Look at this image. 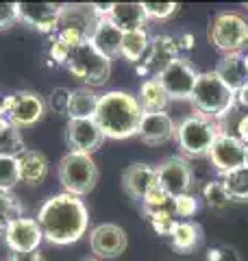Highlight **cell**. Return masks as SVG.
Segmentation results:
<instances>
[{
  "instance_id": "6da1fadb",
  "label": "cell",
  "mask_w": 248,
  "mask_h": 261,
  "mask_svg": "<svg viewBox=\"0 0 248 261\" xmlns=\"http://www.w3.org/2000/svg\"><path fill=\"white\" fill-rule=\"evenodd\" d=\"M37 224L44 240L57 246H68L79 242L87 233L89 211L79 196L55 194L37 211Z\"/></svg>"
},
{
  "instance_id": "7a4b0ae2",
  "label": "cell",
  "mask_w": 248,
  "mask_h": 261,
  "mask_svg": "<svg viewBox=\"0 0 248 261\" xmlns=\"http://www.w3.org/2000/svg\"><path fill=\"white\" fill-rule=\"evenodd\" d=\"M142 116L144 111L139 107L137 96L122 92V89H111V92L101 96L94 120L105 137L129 140V137L137 135Z\"/></svg>"
},
{
  "instance_id": "3957f363",
  "label": "cell",
  "mask_w": 248,
  "mask_h": 261,
  "mask_svg": "<svg viewBox=\"0 0 248 261\" xmlns=\"http://www.w3.org/2000/svg\"><path fill=\"white\" fill-rule=\"evenodd\" d=\"M192 105L198 111V116L222 120L227 113L235 107V94L218 79L216 72H203L196 79L194 92H192Z\"/></svg>"
},
{
  "instance_id": "277c9868",
  "label": "cell",
  "mask_w": 248,
  "mask_h": 261,
  "mask_svg": "<svg viewBox=\"0 0 248 261\" xmlns=\"http://www.w3.org/2000/svg\"><path fill=\"white\" fill-rule=\"evenodd\" d=\"M222 130L225 128H222L220 122L196 113V116H187L181 120L175 137L183 154H187V157H205V154H209L211 144L216 142V137Z\"/></svg>"
},
{
  "instance_id": "5b68a950",
  "label": "cell",
  "mask_w": 248,
  "mask_h": 261,
  "mask_svg": "<svg viewBox=\"0 0 248 261\" xmlns=\"http://www.w3.org/2000/svg\"><path fill=\"white\" fill-rule=\"evenodd\" d=\"M68 72L79 79L83 87H101L109 81L111 74V59H107L103 53H98L92 42H83L77 48H72L70 59L65 63Z\"/></svg>"
},
{
  "instance_id": "8992f818",
  "label": "cell",
  "mask_w": 248,
  "mask_h": 261,
  "mask_svg": "<svg viewBox=\"0 0 248 261\" xmlns=\"http://www.w3.org/2000/svg\"><path fill=\"white\" fill-rule=\"evenodd\" d=\"M59 181L65 194L85 196L98 183V166L92 154L83 152H68L59 161Z\"/></svg>"
},
{
  "instance_id": "52a82bcc",
  "label": "cell",
  "mask_w": 248,
  "mask_h": 261,
  "mask_svg": "<svg viewBox=\"0 0 248 261\" xmlns=\"http://www.w3.org/2000/svg\"><path fill=\"white\" fill-rule=\"evenodd\" d=\"M209 42L225 55H235L248 44V20L235 11L218 13L207 31Z\"/></svg>"
},
{
  "instance_id": "ba28073f",
  "label": "cell",
  "mask_w": 248,
  "mask_h": 261,
  "mask_svg": "<svg viewBox=\"0 0 248 261\" xmlns=\"http://www.w3.org/2000/svg\"><path fill=\"white\" fill-rule=\"evenodd\" d=\"M0 113L9 118L15 128H29L44 118L46 100L35 92H15L0 100Z\"/></svg>"
},
{
  "instance_id": "9c48e42d",
  "label": "cell",
  "mask_w": 248,
  "mask_h": 261,
  "mask_svg": "<svg viewBox=\"0 0 248 261\" xmlns=\"http://www.w3.org/2000/svg\"><path fill=\"white\" fill-rule=\"evenodd\" d=\"M177 59H181V55L175 42V35H155L151 37V44H148V50L144 55L142 63H137V74L148 79L159 76Z\"/></svg>"
},
{
  "instance_id": "30bf717a",
  "label": "cell",
  "mask_w": 248,
  "mask_h": 261,
  "mask_svg": "<svg viewBox=\"0 0 248 261\" xmlns=\"http://www.w3.org/2000/svg\"><path fill=\"white\" fill-rule=\"evenodd\" d=\"M209 161L211 166L218 170V172L225 176V174H231L235 172V170L244 168V161H246V144H242L237 140L235 135L227 133V130H222V133L216 137V142L211 144L209 148Z\"/></svg>"
},
{
  "instance_id": "8fae6325",
  "label": "cell",
  "mask_w": 248,
  "mask_h": 261,
  "mask_svg": "<svg viewBox=\"0 0 248 261\" xmlns=\"http://www.w3.org/2000/svg\"><path fill=\"white\" fill-rule=\"evenodd\" d=\"M157 79L161 81L170 100H189L194 92V85H196V79H198V72L187 59L181 57L175 63H170Z\"/></svg>"
},
{
  "instance_id": "7c38bea8",
  "label": "cell",
  "mask_w": 248,
  "mask_h": 261,
  "mask_svg": "<svg viewBox=\"0 0 248 261\" xmlns=\"http://www.w3.org/2000/svg\"><path fill=\"white\" fill-rule=\"evenodd\" d=\"M157 170V183H159L170 198L179 194H187L194 185V172L192 166L183 157H168L159 163Z\"/></svg>"
},
{
  "instance_id": "4fadbf2b",
  "label": "cell",
  "mask_w": 248,
  "mask_h": 261,
  "mask_svg": "<svg viewBox=\"0 0 248 261\" xmlns=\"http://www.w3.org/2000/svg\"><path fill=\"white\" fill-rule=\"evenodd\" d=\"M127 233L124 228L111 222H103L89 233V248L96 259H118L127 250Z\"/></svg>"
},
{
  "instance_id": "5bb4252c",
  "label": "cell",
  "mask_w": 248,
  "mask_h": 261,
  "mask_svg": "<svg viewBox=\"0 0 248 261\" xmlns=\"http://www.w3.org/2000/svg\"><path fill=\"white\" fill-rule=\"evenodd\" d=\"M65 142L70 146V152L92 154L103 146L105 135L94 118L87 120H70L65 126Z\"/></svg>"
},
{
  "instance_id": "9a60e30c",
  "label": "cell",
  "mask_w": 248,
  "mask_h": 261,
  "mask_svg": "<svg viewBox=\"0 0 248 261\" xmlns=\"http://www.w3.org/2000/svg\"><path fill=\"white\" fill-rule=\"evenodd\" d=\"M65 5L55 3H15L18 18L39 33H55L59 27L61 13Z\"/></svg>"
},
{
  "instance_id": "2e32d148",
  "label": "cell",
  "mask_w": 248,
  "mask_h": 261,
  "mask_svg": "<svg viewBox=\"0 0 248 261\" xmlns=\"http://www.w3.org/2000/svg\"><path fill=\"white\" fill-rule=\"evenodd\" d=\"M44 235L37 224L35 218H18L15 222H11L5 231V244L9 246L13 252H29V250H37Z\"/></svg>"
},
{
  "instance_id": "e0dca14e",
  "label": "cell",
  "mask_w": 248,
  "mask_h": 261,
  "mask_svg": "<svg viewBox=\"0 0 248 261\" xmlns=\"http://www.w3.org/2000/svg\"><path fill=\"white\" fill-rule=\"evenodd\" d=\"M177 133L175 120H172L165 111L159 113H144L142 122H139V140L148 146H161L168 144Z\"/></svg>"
},
{
  "instance_id": "ac0fdd59",
  "label": "cell",
  "mask_w": 248,
  "mask_h": 261,
  "mask_svg": "<svg viewBox=\"0 0 248 261\" xmlns=\"http://www.w3.org/2000/svg\"><path fill=\"white\" fill-rule=\"evenodd\" d=\"M122 183L131 198L142 202L148 190L153 185H157V170L153 166H148V163H133V166H129L124 170Z\"/></svg>"
},
{
  "instance_id": "d6986e66",
  "label": "cell",
  "mask_w": 248,
  "mask_h": 261,
  "mask_svg": "<svg viewBox=\"0 0 248 261\" xmlns=\"http://www.w3.org/2000/svg\"><path fill=\"white\" fill-rule=\"evenodd\" d=\"M122 37H124V31H120L111 20L101 18L92 37H89V42L107 59H115V57H120V50H122Z\"/></svg>"
},
{
  "instance_id": "ffe728a7",
  "label": "cell",
  "mask_w": 248,
  "mask_h": 261,
  "mask_svg": "<svg viewBox=\"0 0 248 261\" xmlns=\"http://www.w3.org/2000/svg\"><path fill=\"white\" fill-rule=\"evenodd\" d=\"M218 79L225 83L231 92L237 94L246 83H248V72H246V63H244V55H225L222 59L218 61L216 70Z\"/></svg>"
},
{
  "instance_id": "44dd1931",
  "label": "cell",
  "mask_w": 248,
  "mask_h": 261,
  "mask_svg": "<svg viewBox=\"0 0 248 261\" xmlns=\"http://www.w3.org/2000/svg\"><path fill=\"white\" fill-rule=\"evenodd\" d=\"M18 170H20V181L27 185H39L46 181L48 172H51V163H48L46 154L39 150H24L18 159Z\"/></svg>"
},
{
  "instance_id": "7402d4cb",
  "label": "cell",
  "mask_w": 248,
  "mask_h": 261,
  "mask_svg": "<svg viewBox=\"0 0 248 261\" xmlns=\"http://www.w3.org/2000/svg\"><path fill=\"white\" fill-rule=\"evenodd\" d=\"M107 20H111L120 31L146 29V11L142 3H111Z\"/></svg>"
},
{
  "instance_id": "603a6c76",
  "label": "cell",
  "mask_w": 248,
  "mask_h": 261,
  "mask_svg": "<svg viewBox=\"0 0 248 261\" xmlns=\"http://www.w3.org/2000/svg\"><path fill=\"white\" fill-rule=\"evenodd\" d=\"M139 107H142L144 113H159V111H165L170 105V96L168 92L163 89L161 81L157 76H151L142 81V85H139Z\"/></svg>"
},
{
  "instance_id": "cb8c5ba5",
  "label": "cell",
  "mask_w": 248,
  "mask_h": 261,
  "mask_svg": "<svg viewBox=\"0 0 248 261\" xmlns=\"http://www.w3.org/2000/svg\"><path fill=\"white\" fill-rule=\"evenodd\" d=\"M98 100H101V96H98L92 87H77V89H72L68 118L70 120L94 118L96 109H98Z\"/></svg>"
},
{
  "instance_id": "d4e9b609",
  "label": "cell",
  "mask_w": 248,
  "mask_h": 261,
  "mask_svg": "<svg viewBox=\"0 0 248 261\" xmlns=\"http://www.w3.org/2000/svg\"><path fill=\"white\" fill-rule=\"evenodd\" d=\"M170 240H172V246H175L177 252L187 255V252H192V250H196L198 246H201L203 231H201V226H198L196 222L183 220V222H177L175 231H172V235H170Z\"/></svg>"
},
{
  "instance_id": "484cf974",
  "label": "cell",
  "mask_w": 248,
  "mask_h": 261,
  "mask_svg": "<svg viewBox=\"0 0 248 261\" xmlns=\"http://www.w3.org/2000/svg\"><path fill=\"white\" fill-rule=\"evenodd\" d=\"M151 44V35L146 29H135V31H127L122 37V50L120 57H124L129 63H139L144 59V55Z\"/></svg>"
},
{
  "instance_id": "4316f807",
  "label": "cell",
  "mask_w": 248,
  "mask_h": 261,
  "mask_svg": "<svg viewBox=\"0 0 248 261\" xmlns=\"http://www.w3.org/2000/svg\"><path fill=\"white\" fill-rule=\"evenodd\" d=\"M24 150L27 148L20 128L9 126L0 133V159H18Z\"/></svg>"
},
{
  "instance_id": "83f0119b",
  "label": "cell",
  "mask_w": 248,
  "mask_h": 261,
  "mask_svg": "<svg viewBox=\"0 0 248 261\" xmlns=\"http://www.w3.org/2000/svg\"><path fill=\"white\" fill-rule=\"evenodd\" d=\"M144 214H146L148 224H151V228L157 235L170 238L172 231H175V226H177V218L168 207L165 209H148V211H144Z\"/></svg>"
},
{
  "instance_id": "f1b7e54d",
  "label": "cell",
  "mask_w": 248,
  "mask_h": 261,
  "mask_svg": "<svg viewBox=\"0 0 248 261\" xmlns=\"http://www.w3.org/2000/svg\"><path fill=\"white\" fill-rule=\"evenodd\" d=\"M227 192L231 196V200H239V202H248V170L239 168L235 172L222 176Z\"/></svg>"
},
{
  "instance_id": "f546056e",
  "label": "cell",
  "mask_w": 248,
  "mask_h": 261,
  "mask_svg": "<svg viewBox=\"0 0 248 261\" xmlns=\"http://www.w3.org/2000/svg\"><path fill=\"white\" fill-rule=\"evenodd\" d=\"M203 200H205V205L209 207V209H225L229 207L231 202V196L227 192V187L225 183H222V178H216V181H209V183H205L203 187Z\"/></svg>"
},
{
  "instance_id": "4dcf8cb0",
  "label": "cell",
  "mask_w": 248,
  "mask_h": 261,
  "mask_svg": "<svg viewBox=\"0 0 248 261\" xmlns=\"http://www.w3.org/2000/svg\"><path fill=\"white\" fill-rule=\"evenodd\" d=\"M18 218H22V205L11 192H0V224L9 226Z\"/></svg>"
},
{
  "instance_id": "1f68e13d",
  "label": "cell",
  "mask_w": 248,
  "mask_h": 261,
  "mask_svg": "<svg viewBox=\"0 0 248 261\" xmlns=\"http://www.w3.org/2000/svg\"><path fill=\"white\" fill-rule=\"evenodd\" d=\"M70 96H72V89L68 87H55L51 94L46 98V109L55 113V116H68V109H70Z\"/></svg>"
},
{
  "instance_id": "d6a6232c",
  "label": "cell",
  "mask_w": 248,
  "mask_h": 261,
  "mask_svg": "<svg viewBox=\"0 0 248 261\" xmlns=\"http://www.w3.org/2000/svg\"><path fill=\"white\" fill-rule=\"evenodd\" d=\"M20 183V170L15 159H0V192H11Z\"/></svg>"
},
{
  "instance_id": "836d02e7",
  "label": "cell",
  "mask_w": 248,
  "mask_h": 261,
  "mask_svg": "<svg viewBox=\"0 0 248 261\" xmlns=\"http://www.w3.org/2000/svg\"><path fill=\"white\" fill-rule=\"evenodd\" d=\"M172 205V214L179 216V218H192L196 211H198V198L194 194H179L170 200Z\"/></svg>"
},
{
  "instance_id": "e575fe53",
  "label": "cell",
  "mask_w": 248,
  "mask_h": 261,
  "mask_svg": "<svg viewBox=\"0 0 248 261\" xmlns=\"http://www.w3.org/2000/svg\"><path fill=\"white\" fill-rule=\"evenodd\" d=\"M170 196H168V192L163 190V187L157 183V185H153L151 190H148V194L144 196V200H142V207H144V211H148V209H165L170 205Z\"/></svg>"
},
{
  "instance_id": "d590c367",
  "label": "cell",
  "mask_w": 248,
  "mask_h": 261,
  "mask_svg": "<svg viewBox=\"0 0 248 261\" xmlns=\"http://www.w3.org/2000/svg\"><path fill=\"white\" fill-rule=\"evenodd\" d=\"M142 5H144L146 18H151V20H168L179 9V5L175 3H142Z\"/></svg>"
},
{
  "instance_id": "8d00e7d4",
  "label": "cell",
  "mask_w": 248,
  "mask_h": 261,
  "mask_svg": "<svg viewBox=\"0 0 248 261\" xmlns=\"http://www.w3.org/2000/svg\"><path fill=\"white\" fill-rule=\"evenodd\" d=\"M207 261H242L239 252L235 246H229V244H216L207 250Z\"/></svg>"
},
{
  "instance_id": "74e56055",
  "label": "cell",
  "mask_w": 248,
  "mask_h": 261,
  "mask_svg": "<svg viewBox=\"0 0 248 261\" xmlns=\"http://www.w3.org/2000/svg\"><path fill=\"white\" fill-rule=\"evenodd\" d=\"M70 53H72V48H70V46H65L61 39L53 37L51 48H48V59H51L55 65H65V63H68Z\"/></svg>"
},
{
  "instance_id": "f35d334b",
  "label": "cell",
  "mask_w": 248,
  "mask_h": 261,
  "mask_svg": "<svg viewBox=\"0 0 248 261\" xmlns=\"http://www.w3.org/2000/svg\"><path fill=\"white\" fill-rule=\"evenodd\" d=\"M18 9H15V3H0V31L11 29L15 22H18Z\"/></svg>"
},
{
  "instance_id": "ab89813d",
  "label": "cell",
  "mask_w": 248,
  "mask_h": 261,
  "mask_svg": "<svg viewBox=\"0 0 248 261\" xmlns=\"http://www.w3.org/2000/svg\"><path fill=\"white\" fill-rule=\"evenodd\" d=\"M175 42H177V48H179V55H185L189 50H194L196 46V37L192 33H177L175 35Z\"/></svg>"
},
{
  "instance_id": "60d3db41",
  "label": "cell",
  "mask_w": 248,
  "mask_h": 261,
  "mask_svg": "<svg viewBox=\"0 0 248 261\" xmlns=\"http://www.w3.org/2000/svg\"><path fill=\"white\" fill-rule=\"evenodd\" d=\"M235 137L242 144L248 146V113H244V116L237 120V124H235Z\"/></svg>"
},
{
  "instance_id": "b9f144b4",
  "label": "cell",
  "mask_w": 248,
  "mask_h": 261,
  "mask_svg": "<svg viewBox=\"0 0 248 261\" xmlns=\"http://www.w3.org/2000/svg\"><path fill=\"white\" fill-rule=\"evenodd\" d=\"M9 261H44L39 250H29V252H13Z\"/></svg>"
},
{
  "instance_id": "7bdbcfd3",
  "label": "cell",
  "mask_w": 248,
  "mask_h": 261,
  "mask_svg": "<svg viewBox=\"0 0 248 261\" xmlns=\"http://www.w3.org/2000/svg\"><path fill=\"white\" fill-rule=\"evenodd\" d=\"M235 100H237V105H242L244 109H248V83L235 94Z\"/></svg>"
},
{
  "instance_id": "ee69618b",
  "label": "cell",
  "mask_w": 248,
  "mask_h": 261,
  "mask_svg": "<svg viewBox=\"0 0 248 261\" xmlns=\"http://www.w3.org/2000/svg\"><path fill=\"white\" fill-rule=\"evenodd\" d=\"M9 126H13L11 122H9V118H7V116H3V113H0V133H3L5 128H9Z\"/></svg>"
},
{
  "instance_id": "f6af8a7d",
  "label": "cell",
  "mask_w": 248,
  "mask_h": 261,
  "mask_svg": "<svg viewBox=\"0 0 248 261\" xmlns=\"http://www.w3.org/2000/svg\"><path fill=\"white\" fill-rule=\"evenodd\" d=\"M79 261H101V259H96V257H83V259H79Z\"/></svg>"
},
{
  "instance_id": "bcb514c9",
  "label": "cell",
  "mask_w": 248,
  "mask_h": 261,
  "mask_svg": "<svg viewBox=\"0 0 248 261\" xmlns=\"http://www.w3.org/2000/svg\"><path fill=\"white\" fill-rule=\"evenodd\" d=\"M244 168L248 170V146H246V161H244Z\"/></svg>"
},
{
  "instance_id": "7dc6e473",
  "label": "cell",
  "mask_w": 248,
  "mask_h": 261,
  "mask_svg": "<svg viewBox=\"0 0 248 261\" xmlns=\"http://www.w3.org/2000/svg\"><path fill=\"white\" fill-rule=\"evenodd\" d=\"M244 63H246V72H248V53L244 55Z\"/></svg>"
},
{
  "instance_id": "c3c4849f",
  "label": "cell",
  "mask_w": 248,
  "mask_h": 261,
  "mask_svg": "<svg viewBox=\"0 0 248 261\" xmlns=\"http://www.w3.org/2000/svg\"><path fill=\"white\" fill-rule=\"evenodd\" d=\"M246 9H248V5H246Z\"/></svg>"
}]
</instances>
